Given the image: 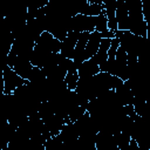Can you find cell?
I'll list each match as a JSON object with an SVG mask.
<instances>
[{
    "label": "cell",
    "mask_w": 150,
    "mask_h": 150,
    "mask_svg": "<svg viewBox=\"0 0 150 150\" xmlns=\"http://www.w3.org/2000/svg\"><path fill=\"white\" fill-rule=\"evenodd\" d=\"M128 8V15L130 20L129 32L134 35L146 39L148 38V23L143 16L142 1H125Z\"/></svg>",
    "instance_id": "1"
},
{
    "label": "cell",
    "mask_w": 150,
    "mask_h": 150,
    "mask_svg": "<svg viewBox=\"0 0 150 150\" xmlns=\"http://www.w3.org/2000/svg\"><path fill=\"white\" fill-rule=\"evenodd\" d=\"M95 25H96V16H86L82 14H76L71 18V32L77 33H93L95 32Z\"/></svg>",
    "instance_id": "2"
},
{
    "label": "cell",
    "mask_w": 150,
    "mask_h": 150,
    "mask_svg": "<svg viewBox=\"0 0 150 150\" xmlns=\"http://www.w3.org/2000/svg\"><path fill=\"white\" fill-rule=\"evenodd\" d=\"M2 77H4V86H5L4 94H7V95L12 94L16 88L25 84L26 82V80L21 79L11 67H7L2 71Z\"/></svg>",
    "instance_id": "3"
},
{
    "label": "cell",
    "mask_w": 150,
    "mask_h": 150,
    "mask_svg": "<svg viewBox=\"0 0 150 150\" xmlns=\"http://www.w3.org/2000/svg\"><path fill=\"white\" fill-rule=\"evenodd\" d=\"M35 46L48 52V53H60V48H61V42L59 40H56L50 33L48 32H43L41 33V35L36 39L35 41Z\"/></svg>",
    "instance_id": "4"
},
{
    "label": "cell",
    "mask_w": 150,
    "mask_h": 150,
    "mask_svg": "<svg viewBox=\"0 0 150 150\" xmlns=\"http://www.w3.org/2000/svg\"><path fill=\"white\" fill-rule=\"evenodd\" d=\"M115 16H116V21H117V30H129L130 29V20H129L125 1L117 0Z\"/></svg>",
    "instance_id": "5"
},
{
    "label": "cell",
    "mask_w": 150,
    "mask_h": 150,
    "mask_svg": "<svg viewBox=\"0 0 150 150\" xmlns=\"http://www.w3.org/2000/svg\"><path fill=\"white\" fill-rule=\"evenodd\" d=\"M80 33L77 32H69L67 33L66 38L63 39V41H61V48H60V53L66 57V59H73V53H74V48L76 46V42L79 40Z\"/></svg>",
    "instance_id": "6"
},
{
    "label": "cell",
    "mask_w": 150,
    "mask_h": 150,
    "mask_svg": "<svg viewBox=\"0 0 150 150\" xmlns=\"http://www.w3.org/2000/svg\"><path fill=\"white\" fill-rule=\"evenodd\" d=\"M42 122H43V129L47 132H49L50 136L59 135L60 131H61V129H62V127L64 125L63 118H61V117H59V116H56L54 114L52 116L42 120Z\"/></svg>",
    "instance_id": "7"
},
{
    "label": "cell",
    "mask_w": 150,
    "mask_h": 150,
    "mask_svg": "<svg viewBox=\"0 0 150 150\" xmlns=\"http://www.w3.org/2000/svg\"><path fill=\"white\" fill-rule=\"evenodd\" d=\"M102 39H103L102 33L93 32V33L89 34V39H88V42H87L86 49H84V61L89 60L90 57H93L96 54Z\"/></svg>",
    "instance_id": "8"
},
{
    "label": "cell",
    "mask_w": 150,
    "mask_h": 150,
    "mask_svg": "<svg viewBox=\"0 0 150 150\" xmlns=\"http://www.w3.org/2000/svg\"><path fill=\"white\" fill-rule=\"evenodd\" d=\"M12 69L23 80H28L29 77V74L33 69V66L30 64L29 60L28 59H25V57H20L16 55V60L12 67Z\"/></svg>",
    "instance_id": "9"
},
{
    "label": "cell",
    "mask_w": 150,
    "mask_h": 150,
    "mask_svg": "<svg viewBox=\"0 0 150 150\" xmlns=\"http://www.w3.org/2000/svg\"><path fill=\"white\" fill-rule=\"evenodd\" d=\"M110 42H111V39H102L96 54L93 57H90L89 60L91 62H94L95 64H97L98 67L102 63H104L108 60V49L110 47Z\"/></svg>",
    "instance_id": "10"
},
{
    "label": "cell",
    "mask_w": 150,
    "mask_h": 150,
    "mask_svg": "<svg viewBox=\"0 0 150 150\" xmlns=\"http://www.w3.org/2000/svg\"><path fill=\"white\" fill-rule=\"evenodd\" d=\"M66 66H67V74H66V77H64V82H66L67 88L69 90H75L77 81L80 79L79 74H77V69L75 68L74 62L70 59H67Z\"/></svg>",
    "instance_id": "11"
},
{
    "label": "cell",
    "mask_w": 150,
    "mask_h": 150,
    "mask_svg": "<svg viewBox=\"0 0 150 150\" xmlns=\"http://www.w3.org/2000/svg\"><path fill=\"white\" fill-rule=\"evenodd\" d=\"M115 90L116 97L120 101V103L122 105H128V104H132L134 102V94L130 90V88L127 86V83L123 81V83L121 86H118Z\"/></svg>",
    "instance_id": "12"
},
{
    "label": "cell",
    "mask_w": 150,
    "mask_h": 150,
    "mask_svg": "<svg viewBox=\"0 0 150 150\" xmlns=\"http://www.w3.org/2000/svg\"><path fill=\"white\" fill-rule=\"evenodd\" d=\"M97 73H100V67L97 64H95L94 62H91L90 60L83 61L80 64V67L77 68V74H79V77L80 79L93 77Z\"/></svg>",
    "instance_id": "13"
},
{
    "label": "cell",
    "mask_w": 150,
    "mask_h": 150,
    "mask_svg": "<svg viewBox=\"0 0 150 150\" xmlns=\"http://www.w3.org/2000/svg\"><path fill=\"white\" fill-rule=\"evenodd\" d=\"M103 4L102 5H98V4H90L88 2V0H86L84 5L82 6L81 11L79 14H82V15H86V16H97L101 14V12L103 11Z\"/></svg>",
    "instance_id": "14"
},
{
    "label": "cell",
    "mask_w": 150,
    "mask_h": 150,
    "mask_svg": "<svg viewBox=\"0 0 150 150\" xmlns=\"http://www.w3.org/2000/svg\"><path fill=\"white\" fill-rule=\"evenodd\" d=\"M114 138H115V142H116V145L118 148V150H127L128 146H129V143H130V136L128 134H124V132H117L114 135Z\"/></svg>",
    "instance_id": "15"
},
{
    "label": "cell",
    "mask_w": 150,
    "mask_h": 150,
    "mask_svg": "<svg viewBox=\"0 0 150 150\" xmlns=\"http://www.w3.org/2000/svg\"><path fill=\"white\" fill-rule=\"evenodd\" d=\"M95 32H98V33H105V32H108V21H107V16H105L104 9L101 12L100 15L96 16Z\"/></svg>",
    "instance_id": "16"
},
{
    "label": "cell",
    "mask_w": 150,
    "mask_h": 150,
    "mask_svg": "<svg viewBox=\"0 0 150 150\" xmlns=\"http://www.w3.org/2000/svg\"><path fill=\"white\" fill-rule=\"evenodd\" d=\"M86 114V108L84 107H81V105H77L75 107L69 114H68V118L71 123H74L75 121H77L81 116H83Z\"/></svg>",
    "instance_id": "17"
},
{
    "label": "cell",
    "mask_w": 150,
    "mask_h": 150,
    "mask_svg": "<svg viewBox=\"0 0 150 150\" xmlns=\"http://www.w3.org/2000/svg\"><path fill=\"white\" fill-rule=\"evenodd\" d=\"M118 47H120V41L116 38H112L110 42V47L108 49V60H115V55Z\"/></svg>",
    "instance_id": "18"
},
{
    "label": "cell",
    "mask_w": 150,
    "mask_h": 150,
    "mask_svg": "<svg viewBox=\"0 0 150 150\" xmlns=\"http://www.w3.org/2000/svg\"><path fill=\"white\" fill-rule=\"evenodd\" d=\"M127 57H128V55H127L125 50L120 46L117 48V52H116V55H115V61H117L120 63H127Z\"/></svg>",
    "instance_id": "19"
},
{
    "label": "cell",
    "mask_w": 150,
    "mask_h": 150,
    "mask_svg": "<svg viewBox=\"0 0 150 150\" xmlns=\"http://www.w3.org/2000/svg\"><path fill=\"white\" fill-rule=\"evenodd\" d=\"M4 90H5V86H4V77H2V73H0V97L4 95Z\"/></svg>",
    "instance_id": "20"
}]
</instances>
